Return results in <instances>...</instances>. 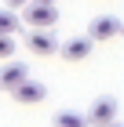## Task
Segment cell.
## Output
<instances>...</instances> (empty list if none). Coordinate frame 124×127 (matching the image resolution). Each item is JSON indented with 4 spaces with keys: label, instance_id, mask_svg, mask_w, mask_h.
Wrapping results in <instances>:
<instances>
[{
    "label": "cell",
    "instance_id": "obj_4",
    "mask_svg": "<svg viewBox=\"0 0 124 127\" xmlns=\"http://www.w3.org/2000/svg\"><path fill=\"white\" fill-rule=\"evenodd\" d=\"M117 33H124V22L117 15H95L91 26H88V36L91 40H113Z\"/></svg>",
    "mask_w": 124,
    "mask_h": 127
},
{
    "label": "cell",
    "instance_id": "obj_2",
    "mask_svg": "<svg viewBox=\"0 0 124 127\" xmlns=\"http://www.w3.org/2000/svg\"><path fill=\"white\" fill-rule=\"evenodd\" d=\"M117 98L113 95H102V98H95V102H91V109H88V127H106L110 124V120H117Z\"/></svg>",
    "mask_w": 124,
    "mask_h": 127
},
{
    "label": "cell",
    "instance_id": "obj_8",
    "mask_svg": "<svg viewBox=\"0 0 124 127\" xmlns=\"http://www.w3.org/2000/svg\"><path fill=\"white\" fill-rule=\"evenodd\" d=\"M18 29H22V18L15 15V7L4 4L0 7V33H18Z\"/></svg>",
    "mask_w": 124,
    "mask_h": 127
},
{
    "label": "cell",
    "instance_id": "obj_12",
    "mask_svg": "<svg viewBox=\"0 0 124 127\" xmlns=\"http://www.w3.org/2000/svg\"><path fill=\"white\" fill-rule=\"evenodd\" d=\"M106 127H124V124H117V120H110V124H106Z\"/></svg>",
    "mask_w": 124,
    "mask_h": 127
},
{
    "label": "cell",
    "instance_id": "obj_5",
    "mask_svg": "<svg viewBox=\"0 0 124 127\" xmlns=\"http://www.w3.org/2000/svg\"><path fill=\"white\" fill-rule=\"evenodd\" d=\"M91 47H95V40L84 33V36H69L66 44H58V51H55V55H62L66 62H84L88 55H91Z\"/></svg>",
    "mask_w": 124,
    "mask_h": 127
},
{
    "label": "cell",
    "instance_id": "obj_9",
    "mask_svg": "<svg viewBox=\"0 0 124 127\" xmlns=\"http://www.w3.org/2000/svg\"><path fill=\"white\" fill-rule=\"evenodd\" d=\"M55 127H88V120L80 113H58L55 116Z\"/></svg>",
    "mask_w": 124,
    "mask_h": 127
},
{
    "label": "cell",
    "instance_id": "obj_10",
    "mask_svg": "<svg viewBox=\"0 0 124 127\" xmlns=\"http://www.w3.org/2000/svg\"><path fill=\"white\" fill-rule=\"evenodd\" d=\"M11 55H15V36L11 33H0V62L11 58Z\"/></svg>",
    "mask_w": 124,
    "mask_h": 127
},
{
    "label": "cell",
    "instance_id": "obj_1",
    "mask_svg": "<svg viewBox=\"0 0 124 127\" xmlns=\"http://www.w3.org/2000/svg\"><path fill=\"white\" fill-rule=\"evenodd\" d=\"M22 22L29 29H51L58 22V7L48 4V0H26L22 4Z\"/></svg>",
    "mask_w": 124,
    "mask_h": 127
},
{
    "label": "cell",
    "instance_id": "obj_13",
    "mask_svg": "<svg viewBox=\"0 0 124 127\" xmlns=\"http://www.w3.org/2000/svg\"><path fill=\"white\" fill-rule=\"evenodd\" d=\"M48 4H58V0H48Z\"/></svg>",
    "mask_w": 124,
    "mask_h": 127
},
{
    "label": "cell",
    "instance_id": "obj_11",
    "mask_svg": "<svg viewBox=\"0 0 124 127\" xmlns=\"http://www.w3.org/2000/svg\"><path fill=\"white\" fill-rule=\"evenodd\" d=\"M22 4H26V0H7V7H22Z\"/></svg>",
    "mask_w": 124,
    "mask_h": 127
},
{
    "label": "cell",
    "instance_id": "obj_3",
    "mask_svg": "<svg viewBox=\"0 0 124 127\" xmlns=\"http://www.w3.org/2000/svg\"><path fill=\"white\" fill-rule=\"evenodd\" d=\"M7 95L15 98L18 105H37V102H44V98H48V87H44L40 80H29V76H26L18 87H11Z\"/></svg>",
    "mask_w": 124,
    "mask_h": 127
},
{
    "label": "cell",
    "instance_id": "obj_6",
    "mask_svg": "<svg viewBox=\"0 0 124 127\" xmlns=\"http://www.w3.org/2000/svg\"><path fill=\"white\" fill-rule=\"evenodd\" d=\"M26 47L33 51V55H40V58H48V55L58 51V40H55L51 29H29L26 33Z\"/></svg>",
    "mask_w": 124,
    "mask_h": 127
},
{
    "label": "cell",
    "instance_id": "obj_7",
    "mask_svg": "<svg viewBox=\"0 0 124 127\" xmlns=\"http://www.w3.org/2000/svg\"><path fill=\"white\" fill-rule=\"evenodd\" d=\"M4 62H7V58H4ZM26 76H29V65H26V62H7V65H0V91L18 87Z\"/></svg>",
    "mask_w": 124,
    "mask_h": 127
}]
</instances>
